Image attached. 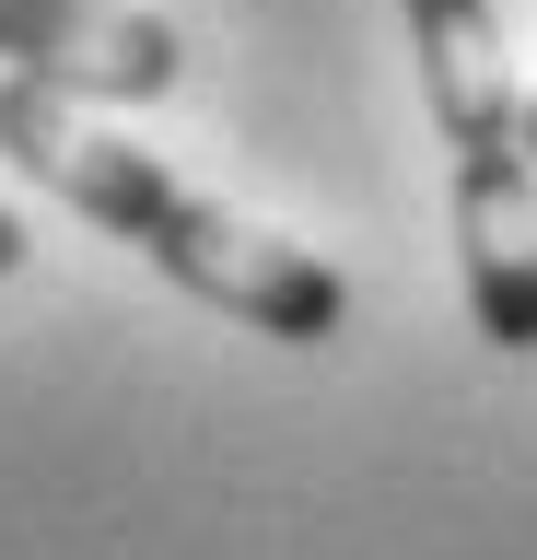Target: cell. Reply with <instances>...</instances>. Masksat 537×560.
Here are the masks:
<instances>
[{
	"instance_id": "obj_1",
	"label": "cell",
	"mask_w": 537,
	"mask_h": 560,
	"mask_svg": "<svg viewBox=\"0 0 537 560\" xmlns=\"http://www.w3.org/2000/svg\"><path fill=\"white\" fill-rule=\"evenodd\" d=\"M0 152L36 175L47 199H71L82 222H106L117 245H141L152 269L176 280V292H199L211 315H234V327H257V339H339V315H351V280L327 269L316 245L269 234V222H246V210L199 199L164 152H141V140H106L82 129L71 94H47V82H0Z\"/></svg>"
},
{
	"instance_id": "obj_2",
	"label": "cell",
	"mask_w": 537,
	"mask_h": 560,
	"mask_svg": "<svg viewBox=\"0 0 537 560\" xmlns=\"http://www.w3.org/2000/svg\"><path fill=\"white\" fill-rule=\"evenodd\" d=\"M0 59L12 82H47V94L152 105L187 82V35L141 0H0Z\"/></svg>"
},
{
	"instance_id": "obj_3",
	"label": "cell",
	"mask_w": 537,
	"mask_h": 560,
	"mask_svg": "<svg viewBox=\"0 0 537 560\" xmlns=\"http://www.w3.org/2000/svg\"><path fill=\"white\" fill-rule=\"evenodd\" d=\"M444 222H456V280L491 350H537V152H467L444 164Z\"/></svg>"
},
{
	"instance_id": "obj_4",
	"label": "cell",
	"mask_w": 537,
	"mask_h": 560,
	"mask_svg": "<svg viewBox=\"0 0 537 560\" xmlns=\"http://www.w3.org/2000/svg\"><path fill=\"white\" fill-rule=\"evenodd\" d=\"M409 59H421V105H432L444 164L526 140V94H514V59H502V12L491 0H409Z\"/></svg>"
},
{
	"instance_id": "obj_5",
	"label": "cell",
	"mask_w": 537,
	"mask_h": 560,
	"mask_svg": "<svg viewBox=\"0 0 537 560\" xmlns=\"http://www.w3.org/2000/svg\"><path fill=\"white\" fill-rule=\"evenodd\" d=\"M24 245H36V234H24V210H0V280L24 269Z\"/></svg>"
},
{
	"instance_id": "obj_6",
	"label": "cell",
	"mask_w": 537,
	"mask_h": 560,
	"mask_svg": "<svg viewBox=\"0 0 537 560\" xmlns=\"http://www.w3.org/2000/svg\"><path fill=\"white\" fill-rule=\"evenodd\" d=\"M526 152H537V105H526Z\"/></svg>"
}]
</instances>
